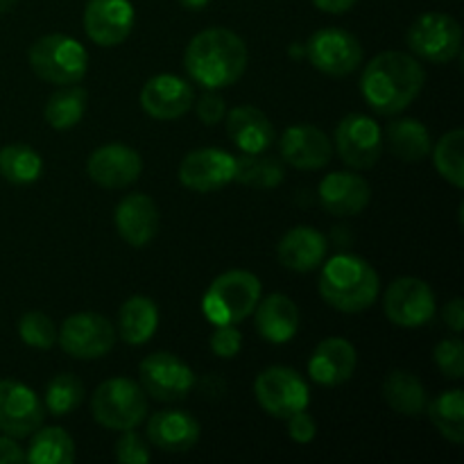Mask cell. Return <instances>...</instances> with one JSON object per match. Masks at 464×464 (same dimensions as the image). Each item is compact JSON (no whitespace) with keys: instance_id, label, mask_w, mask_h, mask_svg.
Segmentation results:
<instances>
[{"instance_id":"cell-1","label":"cell","mask_w":464,"mask_h":464,"mask_svg":"<svg viewBox=\"0 0 464 464\" xmlns=\"http://www.w3.org/2000/svg\"><path fill=\"white\" fill-rule=\"evenodd\" d=\"M426 84V71L412 54L385 50L376 54L361 75V93L381 116H397L411 107Z\"/></svg>"},{"instance_id":"cell-2","label":"cell","mask_w":464,"mask_h":464,"mask_svg":"<svg viewBox=\"0 0 464 464\" xmlns=\"http://www.w3.org/2000/svg\"><path fill=\"white\" fill-rule=\"evenodd\" d=\"M247 45L227 27H208L190 39L184 54L186 72L207 91L236 84L247 71Z\"/></svg>"},{"instance_id":"cell-3","label":"cell","mask_w":464,"mask_h":464,"mask_svg":"<svg viewBox=\"0 0 464 464\" xmlns=\"http://www.w3.org/2000/svg\"><path fill=\"white\" fill-rule=\"evenodd\" d=\"M322 299L340 313L367 311L379 297V275L365 258L338 254L320 272Z\"/></svg>"},{"instance_id":"cell-4","label":"cell","mask_w":464,"mask_h":464,"mask_svg":"<svg viewBox=\"0 0 464 464\" xmlns=\"http://www.w3.org/2000/svg\"><path fill=\"white\" fill-rule=\"evenodd\" d=\"M261 299V281L247 270H229L218 276L202 297V311L211 324H240Z\"/></svg>"},{"instance_id":"cell-5","label":"cell","mask_w":464,"mask_h":464,"mask_svg":"<svg viewBox=\"0 0 464 464\" xmlns=\"http://www.w3.org/2000/svg\"><path fill=\"white\" fill-rule=\"evenodd\" d=\"M27 62L36 77L50 84H80L89 71V53L66 34H45L27 50Z\"/></svg>"},{"instance_id":"cell-6","label":"cell","mask_w":464,"mask_h":464,"mask_svg":"<svg viewBox=\"0 0 464 464\" xmlns=\"http://www.w3.org/2000/svg\"><path fill=\"white\" fill-rule=\"evenodd\" d=\"M91 412L95 421L109 430L136 429L148 415L145 390L131 379H109L95 388L91 399Z\"/></svg>"},{"instance_id":"cell-7","label":"cell","mask_w":464,"mask_h":464,"mask_svg":"<svg viewBox=\"0 0 464 464\" xmlns=\"http://www.w3.org/2000/svg\"><path fill=\"white\" fill-rule=\"evenodd\" d=\"M256 401L267 415L276 420H288L299 411H306L311 403V390L297 370L275 365L263 370L254 381Z\"/></svg>"},{"instance_id":"cell-8","label":"cell","mask_w":464,"mask_h":464,"mask_svg":"<svg viewBox=\"0 0 464 464\" xmlns=\"http://www.w3.org/2000/svg\"><path fill=\"white\" fill-rule=\"evenodd\" d=\"M406 44L412 54L433 63H447L460 54L462 27L449 14H421L406 32Z\"/></svg>"},{"instance_id":"cell-9","label":"cell","mask_w":464,"mask_h":464,"mask_svg":"<svg viewBox=\"0 0 464 464\" xmlns=\"http://www.w3.org/2000/svg\"><path fill=\"white\" fill-rule=\"evenodd\" d=\"M57 343L68 356L95 361L107 356L116 344V326L100 313H75L57 329Z\"/></svg>"},{"instance_id":"cell-10","label":"cell","mask_w":464,"mask_h":464,"mask_svg":"<svg viewBox=\"0 0 464 464\" xmlns=\"http://www.w3.org/2000/svg\"><path fill=\"white\" fill-rule=\"evenodd\" d=\"M140 388L163 403L184 401L195 388V372L170 352H154L140 361Z\"/></svg>"},{"instance_id":"cell-11","label":"cell","mask_w":464,"mask_h":464,"mask_svg":"<svg viewBox=\"0 0 464 464\" xmlns=\"http://www.w3.org/2000/svg\"><path fill=\"white\" fill-rule=\"evenodd\" d=\"M338 157L353 170H370L383 154V131L365 113H347L334 134Z\"/></svg>"},{"instance_id":"cell-12","label":"cell","mask_w":464,"mask_h":464,"mask_svg":"<svg viewBox=\"0 0 464 464\" xmlns=\"http://www.w3.org/2000/svg\"><path fill=\"white\" fill-rule=\"evenodd\" d=\"M308 62L313 68L331 77H347L361 66L362 62V45L349 30L343 27H324L317 30L308 39L306 48Z\"/></svg>"},{"instance_id":"cell-13","label":"cell","mask_w":464,"mask_h":464,"mask_svg":"<svg viewBox=\"0 0 464 464\" xmlns=\"http://www.w3.org/2000/svg\"><path fill=\"white\" fill-rule=\"evenodd\" d=\"M383 311L392 324L420 329L435 317V293L417 276H399L383 297Z\"/></svg>"},{"instance_id":"cell-14","label":"cell","mask_w":464,"mask_h":464,"mask_svg":"<svg viewBox=\"0 0 464 464\" xmlns=\"http://www.w3.org/2000/svg\"><path fill=\"white\" fill-rule=\"evenodd\" d=\"M45 408L21 381H0V433L14 440L30 438L44 424Z\"/></svg>"},{"instance_id":"cell-15","label":"cell","mask_w":464,"mask_h":464,"mask_svg":"<svg viewBox=\"0 0 464 464\" xmlns=\"http://www.w3.org/2000/svg\"><path fill=\"white\" fill-rule=\"evenodd\" d=\"M236 157L220 148H199L179 163V181L195 193H216L234 181Z\"/></svg>"},{"instance_id":"cell-16","label":"cell","mask_w":464,"mask_h":464,"mask_svg":"<svg viewBox=\"0 0 464 464\" xmlns=\"http://www.w3.org/2000/svg\"><path fill=\"white\" fill-rule=\"evenodd\" d=\"M193 86L172 72L150 77L140 89V107L157 121H177L193 109Z\"/></svg>"},{"instance_id":"cell-17","label":"cell","mask_w":464,"mask_h":464,"mask_svg":"<svg viewBox=\"0 0 464 464\" xmlns=\"http://www.w3.org/2000/svg\"><path fill=\"white\" fill-rule=\"evenodd\" d=\"M136 14L130 0H89L84 9V32L93 44L113 48L134 30Z\"/></svg>"},{"instance_id":"cell-18","label":"cell","mask_w":464,"mask_h":464,"mask_svg":"<svg viewBox=\"0 0 464 464\" xmlns=\"http://www.w3.org/2000/svg\"><path fill=\"white\" fill-rule=\"evenodd\" d=\"M86 172L102 188H127L143 172V157L130 145L109 143L91 152Z\"/></svg>"},{"instance_id":"cell-19","label":"cell","mask_w":464,"mask_h":464,"mask_svg":"<svg viewBox=\"0 0 464 464\" xmlns=\"http://www.w3.org/2000/svg\"><path fill=\"white\" fill-rule=\"evenodd\" d=\"M281 161L297 170H320L334 159V143L315 125H293L279 139Z\"/></svg>"},{"instance_id":"cell-20","label":"cell","mask_w":464,"mask_h":464,"mask_svg":"<svg viewBox=\"0 0 464 464\" xmlns=\"http://www.w3.org/2000/svg\"><path fill=\"white\" fill-rule=\"evenodd\" d=\"M116 231L131 247H148L159 234V207L150 195L130 193L118 202L113 213Z\"/></svg>"},{"instance_id":"cell-21","label":"cell","mask_w":464,"mask_h":464,"mask_svg":"<svg viewBox=\"0 0 464 464\" xmlns=\"http://www.w3.org/2000/svg\"><path fill=\"white\" fill-rule=\"evenodd\" d=\"M358 365V352L349 340L326 338L308 358V376L324 388L347 383Z\"/></svg>"},{"instance_id":"cell-22","label":"cell","mask_w":464,"mask_h":464,"mask_svg":"<svg viewBox=\"0 0 464 464\" xmlns=\"http://www.w3.org/2000/svg\"><path fill=\"white\" fill-rule=\"evenodd\" d=\"M317 195L326 213L349 218L365 211L372 199V188L367 179L356 172H331L320 181Z\"/></svg>"},{"instance_id":"cell-23","label":"cell","mask_w":464,"mask_h":464,"mask_svg":"<svg viewBox=\"0 0 464 464\" xmlns=\"http://www.w3.org/2000/svg\"><path fill=\"white\" fill-rule=\"evenodd\" d=\"M227 121V134H229L231 143L240 150L243 154H256L266 152L272 148L276 139L275 125L266 111L252 104H240L234 107L225 116Z\"/></svg>"},{"instance_id":"cell-24","label":"cell","mask_w":464,"mask_h":464,"mask_svg":"<svg viewBox=\"0 0 464 464\" xmlns=\"http://www.w3.org/2000/svg\"><path fill=\"white\" fill-rule=\"evenodd\" d=\"M199 421L184 411H159L148 421V440L166 453H186L199 442Z\"/></svg>"},{"instance_id":"cell-25","label":"cell","mask_w":464,"mask_h":464,"mask_svg":"<svg viewBox=\"0 0 464 464\" xmlns=\"http://www.w3.org/2000/svg\"><path fill=\"white\" fill-rule=\"evenodd\" d=\"M254 324L258 335L272 344H285L297 335L302 315L299 308L288 295H267L266 299H258L254 308Z\"/></svg>"},{"instance_id":"cell-26","label":"cell","mask_w":464,"mask_h":464,"mask_svg":"<svg viewBox=\"0 0 464 464\" xmlns=\"http://www.w3.org/2000/svg\"><path fill=\"white\" fill-rule=\"evenodd\" d=\"M326 249H329V243L324 234L313 227H293L279 240L276 258L290 272H313L322 266Z\"/></svg>"},{"instance_id":"cell-27","label":"cell","mask_w":464,"mask_h":464,"mask_svg":"<svg viewBox=\"0 0 464 464\" xmlns=\"http://www.w3.org/2000/svg\"><path fill=\"white\" fill-rule=\"evenodd\" d=\"M383 145H388V150L399 161L420 163L433 150V139H430L429 127L417 118H397L385 127Z\"/></svg>"},{"instance_id":"cell-28","label":"cell","mask_w":464,"mask_h":464,"mask_svg":"<svg viewBox=\"0 0 464 464\" xmlns=\"http://www.w3.org/2000/svg\"><path fill=\"white\" fill-rule=\"evenodd\" d=\"M159 329V306L145 295H134L118 311V334L127 344L150 343Z\"/></svg>"},{"instance_id":"cell-29","label":"cell","mask_w":464,"mask_h":464,"mask_svg":"<svg viewBox=\"0 0 464 464\" xmlns=\"http://www.w3.org/2000/svg\"><path fill=\"white\" fill-rule=\"evenodd\" d=\"M383 397L385 403L403 417L424 415L426 403H429L421 381L408 370H392L385 376Z\"/></svg>"},{"instance_id":"cell-30","label":"cell","mask_w":464,"mask_h":464,"mask_svg":"<svg viewBox=\"0 0 464 464\" xmlns=\"http://www.w3.org/2000/svg\"><path fill=\"white\" fill-rule=\"evenodd\" d=\"M426 415L440 435L451 444L464 442V392L453 388L426 403Z\"/></svg>"},{"instance_id":"cell-31","label":"cell","mask_w":464,"mask_h":464,"mask_svg":"<svg viewBox=\"0 0 464 464\" xmlns=\"http://www.w3.org/2000/svg\"><path fill=\"white\" fill-rule=\"evenodd\" d=\"M86 102H89V93L84 86L80 84H66L59 86L48 98L44 107V118L53 130H72L77 122L84 118Z\"/></svg>"},{"instance_id":"cell-32","label":"cell","mask_w":464,"mask_h":464,"mask_svg":"<svg viewBox=\"0 0 464 464\" xmlns=\"http://www.w3.org/2000/svg\"><path fill=\"white\" fill-rule=\"evenodd\" d=\"M75 460V442L62 426L36 429L32 433L30 449L25 451V462L32 464H71Z\"/></svg>"},{"instance_id":"cell-33","label":"cell","mask_w":464,"mask_h":464,"mask_svg":"<svg viewBox=\"0 0 464 464\" xmlns=\"http://www.w3.org/2000/svg\"><path fill=\"white\" fill-rule=\"evenodd\" d=\"M285 179V168L279 157H267L266 152L243 154L236 159L234 181L249 188H276Z\"/></svg>"},{"instance_id":"cell-34","label":"cell","mask_w":464,"mask_h":464,"mask_svg":"<svg viewBox=\"0 0 464 464\" xmlns=\"http://www.w3.org/2000/svg\"><path fill=\"white\" fill-rule=\"evenodd\" d=\"M44 172V159L34 148L23 143L5 145L0 150V175L14 186L34 184Z\"/></svg>"},{"instance_id":"cell-35","label":"cell","mask_w":464,"mask_h":464,"mask_svg":"<svg viewBox=\"0 0 464 464\" xmlns=\"http://www.w3.org/2000/svg\"><path fill=\"white\" fill-rule=\"evenodd\" d=\"M433 152L435 168H438L440 175L449 181L456 188L464 186V131L462 130H451L442 136V139L435 143Z\"/></svg>"},{"instance_id":"cell-36","label":"cell","mask_w":464,"mask_h":464,"mask_svg":"<svg viewBox=\"0 0 464 464\" xmlns=\"http://www.w3.org/2000/svg\"><path fill=\"white\" fill-rule=\"evenodd\" d=\"M84 383L77 379L75 374H57L48 381L45 385V411L54 417H63V415H71L72 411L82 406L84 401Z\"/></svg>"},{"instance_id":"cell-37","label":"cell","mask_w":464,"mask_h":464,"mask_svg":"<svg viewBox=\"0 0 464 464\" xmlns=\"http://www.w3.org/2000/svg\"><path fill=\"white\" fill-rule=\"evenodd\" d=\"M18 335L27 347L34 349H50L57 344V326L41 311H30L18 320Z\"/></svg>"},{"instance_id":"cell-38","label":"cell","mask_w":464,"mask_h":464,"mask_svg":"<svg viewBox=\"0 0 464 464\" xmlns=\"http://www.w3.org/2000/svg\"><path fill=\"white\" fill-rule=\"evenodd\" d=\"M433 358L435 365L440 367V372H442L447 379L460 381L464 376V344L458 335L456 338H447L442 340V343H438Z\"/></svg>"},{"instance_id":"cell-39","label":"cell","mask_w":464,"mask_h":464,"mask_svg":"<svg viewBox=\"0 0 464 464\" xmlns=\"http://www.w3.org/2000/svg\"><path fill=\"white\" fill-rule=\"evenodd\" d=\"M150 458L152 456L145 440L134 429L122 430L116 442V460L121 464H148Z\"/></svg>"},{"instance_id":"cell-40","label":"cell","mask_w":464,"mask_h":464,"mask_svg":"<svg viewBox=\"0 0 464 464\" xmlns=\"http://www.w3.org/2000/svg\"><path fill=\"white\" fill-rule=\"evenodd\" d=\"M243 349V335L236 329V324L216 326V334L211 335V352L218 358H236Z\"/></svg>"},{"instance_id":"cell-41","label":"cell","mask_w":464,"mask_h":464,"mask_svg":"<svg viewBox=\"0 0 464 464\" xmlns=\"http://www.w3.org/2000/svg\"><path fill=\"white\" fill-rule=\"evenodd\" d=\"M195 111H198V118L202 121V125H207V127L218 125V122L225 121V116H227L225 98H222L220 93H216V91H207V93L198 100V107H195Z\"/></svg>"},{"instance_id":"cell-42","label":"cell","mask_w":464,"mask_h":464,"mask_svg":"<svg viewBox=\"0 0 464 464\" xmlns=\"http://www.w3.org/2000/svg\"><path fill=\"white\" fill-rule=\"evenodd\" d=\"M288 435L290 440H295L297 444H311L317 435V424L306 411H299L295 415H290L288 420Z\"/></svg>"},{"instance_id":"cell-43","label":"cell","mask_w":464,"mask_h":464,"mask_svg":"<svg viewBox=\"0 0 464 464\" xmlns=\"http://www.w3.org/2000/svg\"><path fill=\"white\" fill-rule=\"evenodd\" d=\"M442 320H444V324H447L449 329L453 331V334H456V335L462 334V329H464V302H462V297H453L451 302L444 306Z\"/></svg>"},{"instance_id":"cell-44","label":"cell","mask_w":464,"mask_h":464,"mask_svg":"<svg viewBox=\"0 0 464 464\" xmlns=\"http://www.w3.org/2000/svg\"><path fill=\"white\" fill-rule=\"evenodd\" d=\"M25 462V451L9 435H0V464H21Z\"/></svg>"},{"instance_id":"cell-45","label":"cell","mask_w":464,"mask_h":464,"mask_svg":"<svg viewBox=\"0 0 464 464\" xmlns=\"http://www.w3.org/2000/svg\"><path fill=\"white\" fill-rule=\"evenodd\" d=\"M356 3L358 0H313V5L326 14H344L349 12Z\"/></svg>"},{"instance_id":"cell-46","label":"cell","mask_w":464,"mask_h":464,"mask_svg":"<svg viewBox=\"0 0 464 464\" xmlns=\"http://www.w3.org/2000/svg\"><path fill=\"white\" fill-rule=\"evenodd\" d=\"M179 3L184 5L186 9H193V12H198V9L207 7V5L211 3V0H179Z\"/></svg>"},{"instance_id":"cell-47","label":"cell","mask_w":464,"mask_h":464,"mask_svg":"<svg viewBox=\"0 0 464 464\" xmlns=\"http://www.w3.org/2000/svg\"><path fill=\"white\" fill-rule=\"evenodd\" d=\"M18 0H0V14H7L16 7Z\"/></svg>"}]
</instances>
